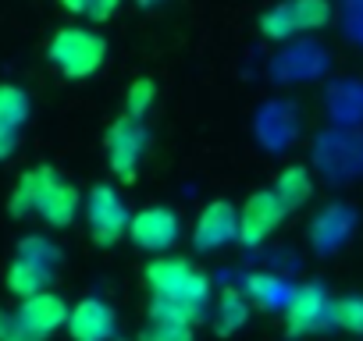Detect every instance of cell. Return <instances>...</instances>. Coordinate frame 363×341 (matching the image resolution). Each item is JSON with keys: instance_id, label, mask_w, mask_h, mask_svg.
I'll return each instance as SVG.
<instances>
[{"instance_id": "cell-4", "label": "cell", "mask_w": 363, "mask_h": 341, "mask_svg": "<svg viewBox=\"0 0 363 341\" xmlns=\"http://www.w3.org/2000/svg\"><path fill=\"white\" fill-rule=\"evenodd\" d=\"M50 64L65 75V79H89L100 71L104 57H107V40L93 29L82 25H65L54 33L50 47H47Z\"/></svg>"}, {"instance_id": "cell-8", "label": "cell", "mask_w": 363, "mask_h": 341, "mask_svg": "<svg viewBox=\"0 0 363 341\" xmlns=\"http://www.w3.org/2000/svg\"><path fill=\"white\" fill-rule=\"evenodd\" d=\"M335 323V302L328 299V291L320 284H303L292 291L289 306H285V330L289 337L299 334H317L324 327Z\"/></svg>"}, {"instance_id": "cell-12", "label": "cell", "mask_w": 363, "mask_h": 341, "mask_svg": "<svg viewBox=\"0 0 363 341\" xmlns=\"http://www.w3.org/2000/svg\"><path fill=\"white\" fill-rule=\"evenodd\" d=\"M18 313V320L40 337V341H47L54 330H61V327H68V302L61 299V295H54V291H40V295H33V299H22V306L15 309Z\"/></svg>"}, {"instance_id": "cell-9", "label": "cell", "mask_w": 363, "mask_h": 341, "mask_svg": "<svg viewBox=\"0 0 363 341\" xmlns=\"http://www.w3.org/2000/svg\"><path fill=\"white\" fill-rule=\"evenodd\" d=\"M289 217V210L281 207V200L274 196V189H260V192H253L246 203H242V210H239V242L242 245H264L278 228H281V221Z\"/></svg>"}, {"instance_id": "cell-19", "label": "cell", "mask_w": 363, "mask_h": 341, "mask_svg": "<svg viewBox=\"0 0 363 341\" xmlns=\"http://www.w3.org/2000/svg\"><path fill=\"white\" fill-rule=\"evenodd\" d=\"M153 103H157V82L153 79H135L128 86V93H125V114L135 117V121H143Z\"/></svg>"}, {"instance_id": "cell-18", "label": "cell", "mask_w": 363, "mask_h": 341, "mask_svg": "<svg viewBox=\"0 0 363 341\" xmlns=\"http://www.w3.org/2000/svg\"><path fill=\"white\" fill-rule=\"evenodd\" d=\"M193 327L196 323L174 320V316H150L139 341H193Z\"/></svg>"}, {"instance_id": "cell-2", "label": "cell", "mask_w": 363, "mask_h": 341, "mask_svg": "<svg viewBox=\"0 0 363 341\" xmlns=\"http://www.w3.org/2000/svg\"><path fill=\"white\" fill-rule=\"evenodd\" d=\"M82 210V196L75 185H68L54 167H33L18 178L11 192V214L15 217H40L50 228H68Z\"/></svg>"}, {"instance_id": "cell-10", "label": "cell", "mask_w": 363, "mask_h": 341, "mask_svg": "<svg viewBox=\"0 0 363 341\" xmlns=\"http://www.w3.org/2000/svg\"><path fill=\"white\" fill-rule=\"evenodd\" d=\"M239 238V210L225 200H214L203 207L196 228H193V245L196 253H214V249H225L228 242Z\"/></svg>"}, {"instance_id": "cell-16", "label": "cell", "mask_w": 363, "mask_h": 341, "mask_svg": "<svg viewBox=\"0 0 363 341\" xmlns=\"http://www.w3.org/2000/svg\"><path fill=\"white\" fill-rule=\"evenodd\" d=\"M250 313H253V306H250L246 291H239V288H225V291H221V299H218L214 330H218L221 337H228V334H235L239 327H246Z\"/></svg>"}, {"instance_id": "cell-15", "label": "cell", "mask_w": 363, "mask_h": 341, "mask_svg": "<svg viewBox=\"0 0 363 341\" xmlns=\"http://www.w3.org/2000/svg\"><path fill=\"white\" fill-rule=\"evenodd\" d=\"M271 189H274V196L281 200V207L292 214V210H299V207L310 203V196H313V178H310L306 167H285Z\"/></svg>"}, {"instance_id": "cell-17", "label": "cell", "mask_w": 363, "mask_h": 341, "mask_svg": "<svg viewBox=\"0 0 363 341\" xmlns=\"http://www.w3.org/2000/svg\"><path fill=\"white\" fill-rule=\"evenodd\" d=\"M292 291H296V288H285V281L264 277V274H257V277L246 281V299L257 302V306H264V309H281V313H285Z\"/></svg>"}, {"instance_id": "cell-23", "label": "cell", "mask_w": 363, "mask_h": 341, "mask_svg": "<svg viewBox=\"0 0 363 341\" xmlns=\"http://www.w3.org/2000/svg\"><path fill=\"white\" fill-rule=\"evenodd\" d=\"M139 8H157V4H164V0H135Z\"/></svg>"}, {"instance_id": "cell-14", "label": "cell", "mask_w": 363, "mask_h": 341, "mask_svg": "<svg viewBox=\"0 0 363 341\" xmlns=\"http://www.w3.org/2000/svg\"><path fill=\"white\" fill-rule=\"evenodd\" d=\"M114 334V309L104 299H82L68 313V337L72 341H111Z\"/></svg>"}, {"instance_id": "cell-3", "label": "cell", "mask_w": 363, "mask_h": 341, "mask_svg": "<svg viewBox=\"0 0 363 341\" xmlns=\"http://www.w3.org/2000/svg\"><path fill=\"white\" fill-rule=\"evenodd\" d=\"M57 267H61V249L40 235H29L18 242L15 260L8 267V291L18 299H33V295L47 291Z\"/></svg>"}, {"instance_id": "cell-5", "label": "cell", "mask_w": 363, "mask_h": 341, "mask_svg": "<svg viewBox=\"0 0 363 341\" xmlns=\"http://www.w3.org/2000/svg\"><path fill=\"white\" fill-rule=\"evenodd\" d=\"M331 22V0H281L260 15V33L267 40H296L303 33H317Z\"/></svg>"}, {"instance_id": "cell-7", "label": "cell", "mask_w": 363, "mask_h": 341, "mask_svg": "<svg viewBox=\"0 0 363 341\" xmlns=\"http://www.w3.org/2000/svg\"><path fill=\"white\" fill-rule=\"evenodd\" d=\"M86 224H89V235L96 245L111 249L118 245L125 235H128V210L121 203V196L111 189V185H96L89 196H86Z\"/></svg>"}, {"instance_id": "cell-1", "label": "cell", "mask_w": 363, "mask_h": 341, "mask_svg": "<svg viewBox=\"0 0 363 341\" xmlns=\"http://www.w3.org/2000/svg\"><path fill=\"white\" fill-rule=\"evenodd\" d=\"M150 316H174L196 323L211 302V277L186 256H157L146 263Z\"/></svg>"}, {"instance_id": "cell-11", "label": "cell", "mask_w": 363, "mask_h": 341, "mask_svg": "<svg viewBox=\"0 0 363 341\" xmlns=\"http://www.w3.org/2000/svg\"><path fill=\"white\" fill-rule=\"evenodd\" d=\"M128 238L146 253H167L178 242V217L167 207H146L132 217Z\"/></svg>"}, {"instance_id": "cell-22", "label": "cell", "mask_w": 363, "mask_h": 341, "mask_svg": "<svg viewBox=\"0 0 363 341\" xmlns=\"http://www.w3.org/2000/svg\"><path fill=\"white\" fill-rule=\"evenodd\" d=\"M0 341H40V337L18 320V313H0Z\"/></svg>"}, {"instance_id": "cell-13", "label": "cell", "mask_w": 363, "mask_h": 341, "mask_svg": "<svg viewBox=\"0 0 363 341\" xmlns=\"http://www.w3.org/2000/svg\"><path fill=\"white\" fill-rule=\"evenodd\" d=\"M29 93L11 86V82H0V160H8L18 149V135L29 121Z\"/></svg>"}, {"instance_id": "cell-6", "label": "cell", "mask_w": 363, "mask_h": 341, "mask_svg": "<svg viewBox=\"0 0 363 341\" xmlns=\"http://www.w3.org/2000/svg\"><path fill=\"white\" fill-rule=\"evenodd\" d=\"M146 125L143 121H135V117H128V114H121L111 128H107V139H104V146H107V163H111V170H114V178L118 182H135V170H139V160H143V153H146Z\"/></svg>"}, {"instance_id": "cell-20", "label": "cell", "mask_w": 363, "mask_h": 341, "mask_svg": "<svg viewBox=\"0 0 363 341\" xmlns=\"http://www.w3.org/2000/svg\"><path fill=\"white\" fill-rule=\"evenodd\" d=\"M61 8L86 18V22H107V18L118 15L121 0H61Z\"/></svg>"}, {"instance_id": "cell-21", "label": "cell", "mask_w": 363, "mask_h": 341, "mask_svg": "<svg viewBox=\"0 0 363 341\" xmlns=\"http://www.w3.org/2000/svg\"><path fill=\"white\" fill-rule=\"evenodd\" d=\"M335 327L349 334H363V295H345L335 302Z\"/></svg>"}]
</instances>
